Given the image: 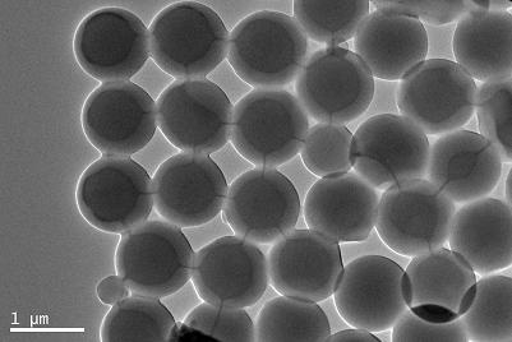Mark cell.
Instances as JSON below:
<instances>
[{
    "mask_svg": "<svg viewBox=\"0 0 512 342\" xmlns=\"http://www.w3.org/2000/svg\"><path fill=\"white\" fill-rule=\"evenodd\" d=\"M156 114L166 140L184 152L214 154L232 134L233 105L206 78L170 83L156 101Z\"/></svg>",
    "mask_w": 512,
    "mask_h": 342,
    "instance_id": "cell-8",
    "label": "cell"
},
{
    "mask_svg": "<svg viewBox=\"0 0 512 342\" xmlns=\"http://www.w3.org/2000/svg\"><path fill=\"white\" fill-rule=\"evenodd\" d=\"M380 196L355 173L331 175L313 184L304 202L309 230L338 243H361L376 228Z\"/></svg>",
    "mask_w": 512,
    "mask_h": 342,
    "instance_id": "cell-20",
    "label": "cell"
},
{
    "mask_svg": "<svg viewBox=\"0 0 512 342\" xmlns=\"http://www.w3.org/2000/svg\"><path fill=\"white\" fill-rule=\"evenodd\" d=\"M367 0H295L294 20L316 43L339 45L354 39L369 15Z\"/></svg>",
    "mask_w": 512,
    "mask_h": 342,
    "instance_id": "cell-26",
    "label": "cell"
},
{
    "mask_svg": "<svg viewBox=\"0 0 512 342\" xmlns=\"http://www.w3.org/2000/svg\"><path fill=\"white\" fill-rule=\"evenodd\" d=\"M195 252L179 226L145 221L122 234L115 253L117 274L133 294L170 297L192 279Z\"/></svg>",
    "mask_w": 512,
    "mask_h": 342,
    "instance_id": "cell-4",
    "label": "cell"
},
{
    "mask_svg": "<svg viewBox=\"0 0 512 342\" xmlns=\"http://www.w3.org/2000/svg\"><path fill=\"white\" fill-rule=\"evenodd\" d=\"M78 210L94 228L124 234L145 223L154 207V186L144 166L128 156H101L83 171Z\"/></svg>",
    "mask_w": 512,
    "mask_h": 342,
    "instance_id": "cell-5",
    "label": "cell"
},
{
    "mask_svg": "<svg viewBox=\"0 0 512 342\" xmlns=\"http://www.w3.org/2000/svg\"><path fill=\"white\" fill-rule=\"evenodd\" d=\"M229 36L211 7L191 0L175 2L151 22V58L179 80L206 77L228 57Z\"/></svg>",
    "mask_w": 512,
    "mask_h": 342,
    "instance_id": "cell-2",
    "label": "cell"
},
{
    "mask_svg": "<svg viewBox=\"0 0 512 342\" xmlns=\"http://www.w3.org/2000/svg\"><path fill=\"white\" fill-rule=\"evenodd\" d=\"M469 341H512V280L509 276L482 277L472 305L461 317Z\"/></svg>",
    "mask_w": 512,
    "mask_h": 342,
    "instance_id": "cell-27",
    "label": "cell"
},
{
    "mask_svg": "<svg viewBox=\"0 0 512 342\" xmlns=\"http://www.w3.org/2000/svg\"><path fill=\"white\" fill-rule=\"evenodd\" d=\"M177 325L158 298L127 297L113 305L101 326L104 342H165Z\"/></svg>",
    "mask_w": 512,
    "mask_h": 342,
    "instance_id": "cell-25",
    "label": "cell"
},
{
    "mask_svg": "<svg viewBox=\"0 0 512 342\" xmlns=\"http://www.w3.org/2000/svg\"><path fill=\"white\" fill-rule=\"evenodd\" d=\"M299 103L320 123L348 124L367 112L375 77L357 54L339 46L317 50L295 80Z\"/></svg>",
    "mask_w": 512,
    "mask_h": 342,
    "instance_id": "cell-6",
    "label": "cell"
},
{
    "mask_svg": "<svg viewBox=\"0 0 512 342\" xmlns=\"http://www.w3.org/2000/svg\"><path fill=\"white\" fill-rule=\"evenodd\" d=\"M394 342H468V332L463 321L456 320L449 323H431L422 320L410 311L394 325L392 331Z\"/></svg>",
    "mask_w": 512,
    "mask_h": 342,
    "instance_id": "cell-32",
    "label": "cell"
},
{
    "mask_svg": "<svg viewBox=\"0 0 512 342\" xmlns=\"http://www.w3.org/2000/svg\"><path fill=\"white\" fill-rule=\"evenodd\" d=\"M343 272L339 243L313 230L290 231L269 253L270 283L284 297L324 302Z\"/></svg>",
    "mask_w": 512,
    "mask_h": 342,
    "instance_id": "cell-17",
    "label": "cell"
},
{
    "mask_svg": "<svg viewBox=\"0 0 512 342\" xmlns=\"http://www.w3.org/2000/svg\"><path fill=\"white\" fill-rule=\"evenodd\" d=\"M371 6L376 11L414 17L432 26L459 22L468 13L478 9L475 0H373Z\"/></svg>",
    "mask_w": 512,
    "mask_h": 342,
    "instance_id": "cell-31",
    "label": "cell"
},
{
    "mask_svg": "<svg viewBox=\"0 0 512 342\" xmlns=\"http://www.w3.org/2000/svg\"><path fill=\"white\" fill-rule=\"evenodd\" d=\"M404 274L387 257L363 256L350 262L334 293L341 318L373 334L390 330L408 311Z\"/></svg>",
    "mask_w": 512,
    "mask_h": 342,
    "instance_id": "cell-16",
    "label": "cell"
},
{
    "mask_svg": "<svg viewBox=\"0 0 512 342\" xmlns=\"http://www.w3.org/2000/svg\"><path fill=\"white\" fill-rule=\"evenodd\" d=\"M510 7V2H501V0H493V2H490V11L504 12L506 8Z\"/></svg>",
    "mask_w": 512,
    "mask_h": 342,
    "instance_id": "cell-36",
    "label": "cell"
},
{
    "mask_svg": "<svg viewBox=\"0 0 512 342\" xmlns=\"http://www.w3.org/2000/svg\"><path fill=\"white\" fill-rule=\"evenodd\" d=\"M301 200L292 180L272 168L246 171L228 189L223 217L238 237L278 242L298 224Z\"/></svg>",
    "mask_w": 512,
    "mask_h": 342,
    "instance_id": "cell-11",
    "label": "cell"
},
{
    "mask_svg": "<svg viewBox=\"0 0 512 342\" xmlns=\"http://www.w3.org/2000/svg\"><path fill=\"white\" fill-rule=\"evenodd\" d=\"M170 342L182 341H216L214 337L206 335L205 332L197 330V328L187 325V323H177L173 328L172 335L169 337Z\"/></svg>",
    "mask_w": 512,
    "mask_h": 342,
    "instance_id": "cell-34",
    "label": "cell"
},
{
    "mask_svg": "<svg viewBox=\"0 0 512 342\" xmlns=\"http://www.w3.org/2000/svg\"><path fill=\"white\" fill-rule=\"evenodd\" d=\"M98 297L104 304L114 305L128 297V286L121 276H108L98 285Z\"/></svg>",
    "mask_w": 512,
    "mask_h": 342,
    "instance_id": "cell-33",
    "label": "cell"
},
{
    "mask_svg": "<svg viewBox=\"0 0 512 342\" xmlns=\"http://www.w3.org/2000/svg\"><path fill=\"white\" fill-rule=\"evenodd\" d=\"M308 38L293 17L260 11L243 18L229 36L228 62L256 90L297 80L308 57Z\"/></svg>",
    "mask_w": 512,
    "mask_h": 342,
    "instance_id": "cell-1",
    "label": "cell"
},
{
    "mask_svg": "<svg viewBox=\"0 0 512 342\" xmlns=\"http://www.w3.org/2000/svg\"><path fill=\"white\" fill-rule=\"evenodd\" d=\"M353 133L341 124L317 123L309 128L301 156L306 168L320 178L349 173Z\"/></svg>",
    "mask_w": 512,
    "mask_h": 342,
    "instance_id": "cell-28",
    "label": "cell"
},
{
    "mask_svg": "<svg viewBox=\"0 0 512 342\" xmlns=\"http://www.w3.org/2000/svg\"><path fill=\"white\" fill-rule=\"evenodd\" d=\"M154 206L179 228L210 223L224 209L228 183L209 155L181 152L169 157L152 179Z\"/></svg>",
    "mask_w": 512,
    "mask_h": 342,
    "instance_id": "cell-14",
    "label": "cell"
},
{
    "mask_svg": "<svg viewBox=\"0 0 512 342\" xmlns=\"http://www.w3.org/2000/svg\"><path fill=\"white\" fill-rule=\"evenodd\" d=\"M309 128L308 114L293 94L253 90L235 105L230 141L249 163L276 168L301 152Z\"/></svg>",
    "mask_w": 512,
    "mask_h": 342,
    "instance_id": "cell-3",
    "label": "cell"
},
{
    "mask_svg": "<svg viewBox=\"0 0 512 342\" xmlns=\"http://www.w3.org/2000/svg\"><path fill=\"white\" fill-rule=\"evenodd\" d=\"M330 342H381L373 332L363 330V328H353V330H344L336 332L329 337Z\"/></svg>",
    "mask_w": 512,
    "mask_h": 342,
    "instance_id": "cell-35",
    "label": "cell"
},
{
    "mask_svg": "<svg viewBox=\"0 0 512 342\" xmlns=\"http://www.w3.org/2000/svg\"><path fill=\"white\" fill-rule=\"evenodd\" d=\"M452 49L473 80L502 81L512 76V15L475 9L456 26Z\"/></svg>",
    "mask_w": 512,
    "mask_h": 342,
    "instance_id": "cell-23",
    "label": "cell"
},
{
    "mask_svg": "<svg viewBox=\"0 0 512 342\" xmlns=\"http://www.w3.org/2000/svg\"><path fill=\"white\" fill-rule=\"evenodd\" d=\"M511 78L484 82L477 92L478 126L482 136L496 147L502 163L512 161Z\"/></svg>",
    "mask_w": 512,
    "mask_h": 342,
    "instance_id": "cell-29",
    "label": "cell"
},
{
    "mask_svg": "<svg viewBox=\"0 0 512 342\" xmlns=\"http://www.w3.org/2000/svg\"><path fill=\"white\" fill-rule=\"evenodd\" d=\"M501 173V156L482 134L460 129L444 134L431 147L428 180L460 205L492 193Z\"/></svg>",
    "mask_w": 512,
    "mask_h": 342,
    "instance_id": "cell-19",
    "label": "cell"
},
{
    "mask_svg": "<svg viewBox=\"0 0 512 342\" xmlns=\"http://www.w3.org/2000/svg\"><path fill=\"white\" fill-rule=\"evenodd\" d=\"M455 212V202L430 180H407L382 194L376 230L391 251L417 257L449 242Z\"/></svg>",
    "mask_w": 512,
    "mask_h": 342,
    "instance_id": "cell-7",
    "label": "cell"
},
{
    "mask_svg": "<svg viewBox=\"0 0 512 342\" xmlns=\"http://www.w3.org/2000/svg\"><path fill=\"white\" fill-rule=\"evenodd\" d=\"M449 242L477 274L505 270L512 263L511 206L497 198L467 203L455 212Z\"/></svg>",
    "mask_w": 512,
    "mask_h": 342,
    "instance_id": "cell-22",
    "label": "cell"
},
{
    "mask_svg": "<svg viewBox=\"0 0 512 342\" xmlns=\"http://www.w3.org/2000/svg\"><path fill=\"white\" fill-rule=\"evenodd\" d=\"M430 152L426 134L403 115H375L353 134V168L380 191L427 177Z\"/></svg>",
    "mask_w": 512,
    "mask_h": 342,
    "instance_id": "cell-10",
    "label": "cell"
},
{
    "mask_svg": "<svg viewBox=\"0 0 512 342\" xmlns=\"http://www.w3.org/2000/svg\"><path fill=\"white\" fill-rule=\"evenodd\" d=\"M255 328L258 342H326L331 336L320 305L284 295L264 305Z\"/></svg>",
    "mask_w": 512,
    "mask_h": 342,
    "instance_id": "cell-24",
    "label": "cell"
},
{
    "mask_svg": "<svg viewBox=\"0 0 512 342\" xmlns=\"http://www.w3.org/2000/svg\"><path fill=\"white\" fill-rule=\"evenodd\" d=\"M354 48L373 77L400 81L426 60L428 34L417 18L375 11L355 34Z\"/></svg>",
    "mask_w": 512,
    "mask_h": 342,
    "instance_id": "cell-21",
    "label": "cell"
},
{
    "mask_svg": "<svg viewBox=\"0 0 512 342\" xmlns=\"http://www.w3.org/2000/svg\"><path fill=\"white\" fill-rule=\"evenodd\" d=\"M82 128L101 154L135 155L149 145L158 128L155 101L131 81L101 83L83 105Z\"/></svg>",
    "mask_w": 512,
    "mask_h": 342,
    "instance_id": "cell-13",
    "label": "cell"
},
{
    "mask_svg": "<svg viewBox=\"0 0 512 342\" xmlns=\"http://www.w3.org/2000/svg\"><path fill=\"white\" fill-rule=\"evenodd\" d=\"M73 49L80 67L95 80L127 81L150 58L149 30L135 13L104 7L83 18Z\"/></svg>",
    "mask_w": 512,
    "mask_h": 342,
    "instance_id": "cell-12",
    "label": "cell"
},
{
    "mask_svg": "<svg viewBox=\"0 0 512 342\" xmlns=\"http://www.w3.org/2000/svg\"><path fill=\"white\" fill-rule=\"evenodd\" d=\"M184 323L214 337L216 341H256L255 325L243 308L219 307L205 302L192 309Z\"/></svg>",
    "mask_w": 512,
    "mask_h": 342,
    "instance_id": "cell-30",
    "label": "cell"
},
{
    "mask_svg": "<svg viewBox=\"0 0 512 342\" xmlns=\"http://www.w3.org/2000/svg\"><path fill=\"white\" fill-rule=\"evenodd\" d=\"M192 281L206 303L253 307L270 284L269 263L255 243L238 235L221 237L196 253Z\"/></svg>",
    "mask_w": 512,
    "mask_h": 342,
    "instance_id": "cell-15",
    "label": "cell"
},
{
    "mask_svg": "<svg viewBox=\"0 0 512 342\" xmlns=\"http://www.w3.org/2000/svg\"><path fill=\"white\" fill-rule=\"evenodd\" d=\"M477 277L469 263L451 249L414 257L404 274V293L415 316L431 323L459 320L472 305Z\"/></svg>",
    "mask_w": 512,
    "mask_h": 342,
    "instance_id": "cell-18",
    "label": "cell"
},
{
    "mask_svg": "<svg viewBox=\"0 0 512 342\" xmlns=\"http://www.w3.org/2000/svg\"><path fill=\"white\" fill-rule=\"evenodd\" d=\"M478 87L449 59L424 60L400 82L396 101L403 117L431 136L458 131L469 123Z\"/></svg>",
    "mask_w": 512,
    "mask_h": 342,
    "instance_id": "cell-9",
    "label": "cell"
}]
</instances>
